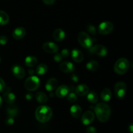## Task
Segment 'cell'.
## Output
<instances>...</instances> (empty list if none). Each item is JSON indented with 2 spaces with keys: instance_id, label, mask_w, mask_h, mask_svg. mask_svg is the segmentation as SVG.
Listing matches in <instances>:
<instances>
[{
  "instance_id": "cb8c5ba5",
  "label": "cell",
  "mask_w": 133,
  "mask_h": 133,
  "mask_svg": "<svg viewBox=\"0 0 133 133\" xmlns=\"http://www.w3.org/2000/svg\"><path fill=\"white\" fill-rule=\"evenodd\" d=\"M86 67L90 71H96V70L98 69L99 63L95 60H92V61H90L87 63V65H86Z\"/></svg>"
},
{
  "instance_id": "9a60e30c",
  "label": "cell",
  "mask_w": 133,
  "mask_h": 133,
  "mask_svg": "<svg viewBox=\"0 0 133 133\" xmlns=\"http://www.w3.org/2000/svg\"><path fill=\"white\" fill-rule=\"evenodd\" d=\"M26 35V30L23 27H17L12 32V37L14 39L16 40H19L22 39Z\"/></svg>"
},
{
  "instance_id": "5b68a950",
  "label": "cell",
  "mask_w": 133,
  "mask_h": 133,
  "mask_svg": "<svg viewBox=\"0 0 133 133\" xmlns=\"http://www.w3.org/2000/svg\"><path fill=\"white\" fill-rule=\"evenodd\" d=\"M78 40L81 45L85 48H90L93 44V41L91 37L84 31H81L79 33Z\"/></svg>"
},
{
  "instance_id": "7402d4cb",
  "label": "cell",
  "mask_w": 133,
  "mask_h": 133,
  "mask_svg": "<svg viewBox=\"0 0 133 133\" xmlns=\"http://www.w3.org/2000/svg\"><path fill=\"white\" fill-rule=\"evenodd\" d=\"M38 60L35 56H29L25 59V64L29 67H33L37 64Z\"/></svg>"
},
{
  "instance_id": "8d00e7d4",
  "label": "cell",
  "mask_w": 133,
  "mask_h": 133,
  "mask_svg": "<svg viewBox=\"0 0 133 133\" xmlns=\"http://www.w3.org/2000/svg\"><path fill=\"white\" fill-rule=\"evenodd\" d=\"M43 2L45 4L48 5H53L55 2V0H42Z\"/></svg>"
},
{
  "instance_id": "3957f363",
  "label": "cell",
  "mask_w": 133,
  "mask_h": 133,
  "mask_svg": "<svg viewBox=\"0 0 133 133\" xmlns=\"http://www.w3.org/2000/svg\"><path fill=\"white\" fill-rule=\"evenodd\" d=\"M129 68V61L125 58L118 59L114 65V71L118 74H123L127 72Z\"/></svg>"
},
{
  "instance_id": "e575fe53",
  "label": "cell",
  "mask_w": 133,
  "mask_h": 133,
  "mask_svg": "<svg viewBox=\"0 0 133 133\" xmlns=\"http://www.w3.org/2000/svg\"><path fill=\"white\" fill-rule=\"evenodd\" d=\"M62 59L63 58H62L61 53H57V54L55 55L54 57H53V59H54L55 61H56V62H60V61H62Z\"/></svg>"
},
{
  "instance_id": "4316f807",
  "label": "cell",
  "mask_w": 133,
  "mask_h": 133,
  "mask_svg": "<svg viewBox=\"0 0 133 133\" xmlns=\"http://www.w3.org/2000/svg\"><path fill=\"white\" fill-rule=\"evenodd\" d=\"M48 67L45 64L41 63L36 67V72L38 75H44L48 72Z\"/></svg>"
},
{
  "instance_id": "ba28073f",
  "label": "cell",
  "mask_w": 133,
  "mask_h": 133,
  "mask_svg": "<svg viewBox=\"0 0 133 133\" xmlns=\"http://www.w3.org/2000/svg\"><path fill=\"white\" fill-rule=\"evenodd\" d=\"M114 29V25L110 22H103L98 27V32L101 35H107L111 33Z\"/></svg>"
},
{
  "instance_id": "7bdbcfd3",
  "label": "cell",
  "mask_w": 133,
  "mask_h": 133,
  "mask_svg": "<svg viewBox=\"0 0 133 133\" xmlns=\"http://www.w3.org/2000/svg\"><path fill=\"white\" fill-rule=\"evenodd\" d=\"M1 57H0V63H1Z\"/></svg>"
},
{
  "instance_id": "603a6c76",
  "label": "cell",
  "mask_w": 133,
  "mask_h": 133,
  "mask_svg": "<svg viewBox=\"0 0 133 133\" xmlns=\"http://www.w3.org/2000/svg\"><path fill=\"white\" fill-rule=\"evenodd\" d=\"M101 99L104 101H109L110 100L112 96L111 91L109 88H105L101 92Z\"/></svg>"
},
{
  "instance_id": "f35d334b",
  "label": "cell",
  "mask_w": 133,
  "mask_h": 133,
  "mask_svg": "<svg viewBox=\"0 0 133 133\" xmlns=\"http://www.w3.org/2000/svg\"><path fill=\"white\" fill-rule=\"evenodd\" d=\"M71 80H72L74 82H77L78 81V77L76 75H73L71 77Z\"/></svg>"
},
{
  "instance_id": "44dd1931",
  "label": "cell",
  "mask_w": 133,
  "mask_h": 133,
  "mask_svg": "<svg viewBox=\"0 0 133 133\" xmlns=\"http://www.w3.org/2000/svg\"><path fill=\"white\" fill-rule=\"evenodd\" d=\"M75 92L80 96H84L89 92V87L85 84H80L76 87Z\"/></svg>"
},
{
  "instance_id": "8fae6325",
  "label": "cell",
  "mask_w": 133,
  "mask_h": 133,
  "mask_svg": "<svg viewBox=\"0 0 133 133\" xmlns=\"http://www.w3.org/2000/svg\"><path fill=\"white\" fill-rule=\"evenodd\" d=\"M43 50L45 52L50 53H57L58 51V46L54 43L52 42H47L43 44Z\"/></svg>"
},
{
  "instance_id": "d4e9b609",
  "label": "cell",
  "mask_w": 133,
  "mask_h": 133,
  "mask_svg": "<svg viewBox=\"0 0 133 133\" xmlns=\"http://www.w3.org/2000/svg\"><path fill=\"white\" fill-rule=\"evenodd\" d=\"M9 22V16L7 13L0 10V25L5 26Z\"/></svg>"
},
{
  "instance_id": "ffe728a7",
  "label": "cell",
  "mask_w": 133,
  "mask_h": 133,
  "mask_svg": "<svg viewBox=\"0 0 133 133\" xmlns=\"http://www.w3.org/2000/svg\"><path fill=\"white\" fill-rule=\"evenodd\" d=\"M70 113L75 118H79L82 113V109L77 104H74L70 108Z\"/></svg>"
},
{
  "instance_id": "83f0119b",
  "label": "cell",
  "mask_w": 133,
  "mask_h": 133,
  "mask_svg": "<svg viewBox=\"0 0 133 133\" xmlns=\"http://www.w3.org/2000/svg\"><path fill=\"white\" fill-rule=\"evenodd\" d=\"M87 99L88 101L92 104H94L96 103L98 100V96H97V93L94 91H91V92H88L87 93Z\"/></svg>"
},
{
  "instance_id": "e0dca14e",
  "label": "cell",
  "mask_w": 133,
  "mask_h": 133,
  "mask_svg": "<svg viewBox=\"0 0 133 133\" xmlns=\"http://www.w3.org/2000/svg\"><path fill=\"white\" fill-rule=\"evenodd\" d=\"M57 86H58V81L55 78H49L45 83V89L48 91H53L57 89Z\"/></svg>"
},
{
  "instance_id": "1f68e13d",
  "label": "cell",
  "mask_w": 133,
  "mask_h": 133,
  "mask_svg": "<svg viewBox=\"0 0 133 133\" xmlns=\"http://www.w3.org/2000/svg\"><path fill=\"white\" fill-rule=\"evenodd\" d=\"M6 85H5V81L0 77V93H2L3 91H5Z\"/></svg>"
},
{
  "instance_id": "6da1fadb",
  "label": "cell",
  "mask_w": 133,
  "mask_h": 133,
  "mask_svg": "<svg viewBox=\"0 0 133 133\" xmlns=\"http://www.w3.org/2000/svg\"><path fill=\"white\" fill-rule=\"evenodd\" d=\"M94 111L99 121L103 123L109 120L111 113L110 106L105 102H99L96 104Z\"/></svg>"
},
{
  "instance_id": "4dcf8cb0",
  "label": "cell",
  "mask_w": 133,
  "mask_h": 133,
  "mask_svg": "<svg viewBox=\"0 0 133 133\" xmlns=\"http://www.w3.org/2000/svg\"><path fill=\"white\" fill-rule=\"evenodd\" d=\"M5 123H6V125H12L13 123H14V117H11V116H7V117L5 119Z\"/></svg>"
},
{
  "instance_id": "74e56055",
  "label": "cell",
  "mask_w": 133,
  "mask_h": 133,
  "mask_svg": "<svg viewBox=\"0 0 133 133\" xmlns=\"http://www.w3.org/2000/svg\"><path fill=\"white\" fill-rule=\"evenodd\" d=\"M25 98L27 99V100H31V99L32 98V95L31 93L26 94Z\"/></svg>"
},
{
  "instance_id": "5bb4252c",
  "label": "cell",
  "mask_w": 133,
  "mask_h": 133,
  "mask_svg": "<svg viewBox=\"0 0 133 133\" xmlns=\"http://www.w3.org/2000/svg\"><path fill=\"white\" fill-rule=\"evenodd\" d=\"M3 100L8 103L9 104H14L16 100V96L10 90V89H7L3 95Z\"/></svg>"
},
{
  "instance_id": "d590c367",
  "label": "cell",
  "mask_w": 133,
  "mask_h": 133,
  "mask_svg": "<svg viewBox=\"0 0 133 133\" xmlns=\"http://www.w3.org/2000/svg\"><path fill=\"white\" fill-rule=\"evenodd\" d=\"M87 133H96V128L94 126H88L87 129Z\"/></svg>"
},
{
  "instance_id": "8992f818",
  "label": "cell",
  "mask_w": 133,
  "mask_h": 133,
  "mask_svg": "<svg viewBox=\"0 0 133 133\" xmlns=\"http://www.w3.org/2000/svg\"><path fill=\"white\" fill-rule=\"evenodd\" d=\"M127 91V85L123 82H118L114 86V93L117 99H122L124 97Z\"/></svg>"
},
{
  "instance_id": "7c38bea8",
  "label": "cell",
  "mask_w": 133,
  "mask_h": 133,
  "mask_svg": "<svg viewBox=\"0 0 133 133\" xmlns=\"http://www.w3.org/2000/svg\"><path fill=\"white\" fill-rule=\"evenodd\" d=\"M69 93H70V87L66 85H62L57 87L55 94L57 97L60 99H63L65 96H67Z\"/></svg>"
},
{
  "instance_id": "9c48e42d",
  "label": "cell",
  "mask_w": 133,
  "mask_h": 133,
  "mask_svg": "<svg viewBox=\"0 0 133 133\" xmlns=\"http://www.w3.org/2000/svg\"><path fill=\"white\" fill-rule=\"evenodd\" d=\"M95 119V115L92 111H87L83 114L81 117V122L84 125H88L92 123Z\"/></svg>"
},
{
  "instance_id": "ab89813d",
  "label": "cell",
  "mask_w": 133,
  "mask_h": 133,
  "mask_svg": "<svg viewBox=\"0 0 133 133\" xmlns=\"http://www.w3.org/2000/svg\"><path fill=\"white\" fill-rule=\"evenodd\" d=\"M129 130H130V132H132V124H131V125L129 126Z\"/></svg>"
},
{
  "instance_id": "30bf717a",
  "label": "cell",
  "mask_w": 133,
  "mask_h": 133,
  "mask_svg": "<svg viewBox=\"0 0 133 133\" xmlns=\"http://www.w3.org/2000/svg\"><path fill=\"white\" fill-rule=\"evenodd\" d=\"M12 72L14 76L18 79H22L24 78L25 75L24 69L22 66L18 65H13L12 67Z\"/></svg>"
},
{
  "instance_id": "ac0fdd59",
  "label": "cell",
  "mask_w": 133,
  "mask_h": 133,
  "mask_svg": "<svg viewBox=\"0 0 133 133\" xmlns=\"http://www.w3.org/2000/svg\"><path fill=\"white\" fill-rule=\"evenodd\" d=\"M53 39L57 42L62 41L66 37V33L62 29H57L53 32Z\"/></svg>"
},
{
  "instance_id": "4fadbf2b",
  "label": "cell",
  "mask_w": 133,
  "mask_h": 133,
  "mask_svg": "<svg viewBox=\"0 0 133 133\" xmlns=\"http://www.w3.org/2000/svg\"><path fill=\"white\" fill-rule=\"evenodd\" d=\"M75 65L69 61H64L60 65V69L61 71L65 73H71L75 70Z\"/></svg>"
},
{
  "instance_id": "d6a6232c",
  "label": "cell",
  "mask_w": 133,
  "mask_h": 133,
  "mask_svg": "<svg viewBox=\"0 0 133 133\" xmlns=\"http://www.w3.org/2000/svg\"><path fill=\"white\" fill-rule=\"evenodd\" d=\"M70 52L69 51V50L68 49H63L61 53V55L62 56V58H64V57H68L70 56Z\"/></svg>"
},
{
  "instance_id": "2e32d148",
  "label": "cell",
  "mask_w": 133,
  "mask_h": 133,
  "mask_svg": "<svg viewBox=\"0 0 133 133\" xmlns=\"http://www.w3.org/2000/svg\"><path fill=\"white\" fill-rule=\"evenodd\" d=\"M71 57L73 60L77 63H81L84 59V56L83 53H82L81 51H80L78 49H74L71 51Z\"/></svg>"
},
{
  "instance_id": "f546056e",
  "label": "cell",
  "mask_w": 133,
  "mask_h": 133,
  "mask_svg": "<svg viewBox=\"0 0 133 133\" xmlns=\"http://www.w3.org/2000/svg\"><path fill=\"white\" fill-rule=\"evenodd\" d=\"M87 29L90 33H91L92 35H96V32H97L96 27H95L92 24H88V26H87Z\"/></svg>"
},
{
  "instance_id": "52a82bcc",
  "label": "cell",
  "mask_w": 133,
  "mask_h": 133,
  "mask_svg": "<svg viewBox=\"0 0 133 133\" xmlns=\"http://www.w3.org/2000/svg\"><path fill=\"white\" fill-rule=\"evenodd\" d=\"M90 53L97 55L99 57H105L108 53V50L103 45L97 44V45L92 46L90 48Z\"/></svg>"
},
{
  "instance_id": "277c9868",
  "label": "cell",
  "mask_w": 133,
  "mask_h": 133,
  "mask_svg": "<svg viewBox=\"0 0 133 133\" xmlns=\"http://www.w3.org/2000/svg\"><path fill=\"white\" fill-rule=\"evenodd\" d=\"M40 84V79L36 76H31L26 79L25 82V87L28 91H33L37 89Z\"/></svg>"
},
{
  "instance_id": "d6986e66",
  "label": "cell",
  "mask_w": 133,
  "mask_h": 133,
  "mask_svg": "<svg viewBox=\"0 0 133 133\" xmlns=\"http://www.w3.org/2000/svg\"><path fill=\"white\" fill-rule=\"evenodd\" d=\"M6 111L8 116L14 117L18 114L19 109H18V106H17L16 104H9V106L6 108Z\"/></svg>"
},
{
  "instance_id": "b9f144b4",
  "label": "cell",
  "mask_w": 133,
  "mask_h": 133,
  "mask_svg": "<svg viewBox=\"0 0 133 133\" xmlns=\"http://www.w3.org/2000/svg\"><path fill=\"white\" fill-rule=\"evenodd\" d=\"M33 71L34 70H29V73H30V74H33Z\"/></svg>"
},
{
  "instance_id": "7a4b0ae2",
  "label": "cell",
  "mask_w": 133,
  "mask_h": 133,
  "mask_svg": "<svg viewBox=\"0 0 133 133\" xmlns=\"http://www.w3.org/2000/svg\"><path fill=\"white\" fill-rule=\"evenodd\" d=\"M53 116V112L50 107L42 105L38 107L35 112L36 119L41 123H46L51 119Z\"/></svg>"
},
{
  "instance_id": "60d3db41",
  "label": "cell",
  "mask_w": 133,
  "mask_h": 133,
  "mask_svg": "<svg viewBox=\"0 0 133 133\" xmlns=\"http://www.w3.org/2000/svg\"><path fill=\"white\" fill-rule=\"evenodd\" d=\"M2 102H3V99L0 96V108H1V106H2Z\"/></svg>"
},
{
  "instance_id": "f1b7e54d",
  "label": "cell",
  "mask_w": 133,
  "mask_h": 133,
  "mask_svg": "<svg viewBox=\"0 0 133 133\" xmlns=\"http://www.w3.org/2000/svg\"><path fill=\"white\" fill-rule=\"evenodd\" d=\"M77 99V96L76 94L72 91L69 93L67 95V100L70 102H74L76 101Z\"/></svg>"
},
{
  "instance_id": "836d02e7",
  "label": "cell",
  "mask_w": 133,
  "mask_h": 133,
  "mask_svg": "<svg viewBox=\"0 0 133 133\" xmlns=\"http://www.w3.org/2000/svg\"><path fill=\"white\" fill-rule=\"evenodd\" d=\"M8 41L7 37L5 35H1L0 36V44L1 45H5V44H6Z\"/></svg>"
},
{
  "instance_id": "484cf974",
  "label": "cell",
  "mask_w": 133,
  "mask_h": 133,
  "mask_svg": "<svg viewBox=\"0 0 133 133\" xmlns=\"http://www.w3.org/2000/svg\"><path fill=\"white\" fill-rule=\"evenodd\" d=\"M36 100L40 103H45L48 101V96L44 93L40 91V92L36 93L35 95Z\"/></svg>"
}]
</instances>
